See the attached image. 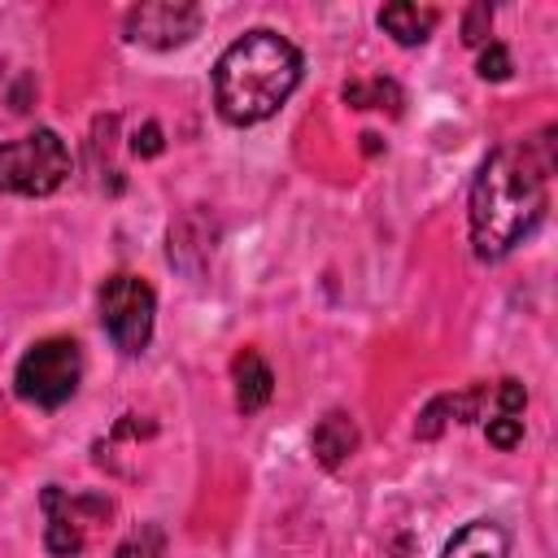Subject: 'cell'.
<instances>
[{
  "instance_id": "10",
  "label": "cell",
  "mask_w": 558,
  "mask_h": 558,
  "mask_svg": "<svg viewBox=\"0 0 558 558\" xmlns=\"http://www.w3.org/2000/svg\"><path fill=\"white\" fill-rule=\"evenodd\" d=\"M310 445H314V458H318L323 466H340V462L357 449V423H353L344 410H331V414L318 418Z\"/></svg>"
},
{
  "instance_id": "8",
  "label": "cell",
  "mask_w": 558,
  "mask_h": 558,
  "mask_svg": "<svg viewBox=\"0 0 558 558\" xmlns=\"http://www.w3.org/2000/svg\"><path fill=\"white\" fill-rule=\"evenodd\" d=\"M440 558H510V536L493 519H471L449 536Z\"/></svg>"
},
{
  "instance_id": "17",
  "label": "cell",
  "mask_w": 558,
  "mask_h": 558,
  "mask_svg": "<svg viewBox=\"0 0 558 558\" xmlns=\"http://www.w3.org/2000/svg\"><path fill=\"white\" fill-rule=\"evenodd\" d=\"M131 148H135L140 157H157V153H161V126H157V122H148L144 131H135Z\"/></svg>"
},
{
  "instance_id": "1",
  "label": "cell",
  "mask_w": 558,
  "mask_h": 558,
  "mask_svg": "<svg viewBox=\"0 0 558 558\" xmlns=\"http://www.w3.org/2000/svg\"><path fill=\"white\" fill-rule=\"evenodd\" d=\"M554 131L545 126L532 140L501 144L471 183V244L480 262H501L523 244L549 205L554 174Z\"/></svg>"
},
{
  "instance_id": "4",
  "label": "cell",
  "mask_w": 558,
  "mask_h": 558,
  "mask_svg": "<svg viewBox=\"0 0 558 558\" xmlns=\"http://www.w3.org/2000/svg\"><path fill=\"white\" fill-rule=\"evenodd\" d=\"M83 379V349L70 336H48L39 344H31L17 362V397L39 405V410H57L78 392Z\"/></svg>"
},
{
  "instance_id": "13",
  "label": "cell",
  "mask_w": 558,
  "mask_h": 558,
  "mask_svg": "<svg viewBox=\"0 0 558 558\" xmlns=\"http://www.w3.org/2000/svg\"><path fill=\"white\" fill-rule=\"evenodd\" d=\"M475 70H480V78H484V83H501V78H510V52H506V44L488 39V44L480 48Z\"/></svg>"
},
{
  "instance_id": "6",
  "label": "cell",
  "mask_w": 558,
  "mask_h": 558,
  "mask_svg": "<svg viewBox=\"0 0 558 558\" xmlns=\"http://www.w3.org/2000/svg\"><path fill=\"white\" fill-rule=\"evenodd\" d=\"M122 31L140 48H179L201 31V9L192 0H148L126 13Z\"/></svg>"
},
{
  "instance_id": "5",
  "label": "cell",
  "mask_w": 558,
  "mask_h": 558,
  "mask_svg": "<svg viewBox=\"0 0 558 558\" xmlns=\"http://www.w3.org/2000/svg\"><path fill=\"white\" fill-rule=\"evenodd\" d=\"M153 314H157V292L140 275H113L100 283V327L118 353L135 357L148 349Z\"/></svg>"
},
{
  "instance_id": "14",
  "label": "cell",
  "mask_w": 558,
  "mask_h": 558,
  "mask_svg": "<svg viewBox=\"0 0 558 558\" xmlns=\"http://www.w3.org/2000/svg\"><path fill=\"white\" fill-rule=\"evenodd\" d=\"M484 432H488V445L514 449V445L523 440V418H514V414H493V418L484 423Z\"/></svg>"
},
{
  "instance_id": "7",
  "label": "cell",
  "mask_w": 558,
  "mask_h": 558,
  "mask_svg": "<svg viewBox=\"0 0 558 558\" xmlns=\"http://www.w3.org/2000/svg\"><path fill=\"white\" fill-rule=\"evenodd\" d=\"M484 401H488V388H466V392H445V397H436L423 414H418V436L423 440H432V436H440V427L453 418V423H475L480 418V410H484Z\"/></svg>"
},
{
  "instance_id": "3",
  "label": "cell",
  "mask_w": 558,
  "mask_h": 558,
  "mask_svg": "<svg viewBox=\"0 0 558 558\" xmlns=\"http://www.w3.org/2000/svg\"><path fill=\"white\" fill-rule=\"evenodd\" d=\"M70 179L65 140L48 126L0 144V192L13 196H48Z\"/></svg>"
},
{
  "instance_id": "2",
  "label": "cell",
  "mask_w": 558,
  "mask_h": 558,
  "mask_svg": "<svg viewBox=\"0 0 558 558\" xmlns=\"http://www.w3.org/2000/svg\"><path fill=\"white\" fill-rule=\"evenodd\" d=\"M301 83V52L279 31H244L214 65L218 113L235 126L266 122Z\"/></svg>"
},
{
  "instance_id": "16",
  "label": "cell",
  "mask_w": 558,
  "mask_h": 558,
  "mask_svg": "<svg viewBox=\"0 0 558 558\" xmlns=\"http://www.w3.org/2000/svg\"><path fill=\"white\" fill-rule=\"evenodd\" d=\"M493 401H497V414H514V418H523L527 388H523L519 379H501V384L493 388Z\"/></svg>"
},
{
  "instance_id": "11",
  "label": "cell",
  "mask_w": 558,
  "mask_h": 558,
  "mask_svg": "<svg viewBox=\"0 0 558 558\" xmlns=\"http://www.w3.org/2000/svg\"><path fill=\"white\" fill-rule=\"evenodd\" d=\"M436 22H440V13H436V9H418V4H405V0L384 4V9H379V26H384L397 44H405V48L423 44V39L436 31Z\"/></svg>"
},
{
  "instance_id": "12",
  "label": "cell",
  "mask_w": 558,
  "mask_h": 558,
  "mask_svg": "<svg viewBox=\"0 0 558 558\" xmlns=\"http://www.w3.org/2000/svg\"><path fill=\"white\" fill-rule=\"evenodd\" d=\"M344 100L349 105H357V109H397L401 105V92H397V83H388V78H371V83H349L344 87Z\"/></svg>"
},
{
  "instance_id": "9",
  "label": "cell",
  "mask_w": 558,
  "mask_h": 558,
  "mask_svg": "<svg viewBox=\"0 0 558 558\" xmlns=\"http://www.w3.org/2000/svg\"><path fill=\"white\" fill-rule=\"evenodd\" d=\"M231 379H235V410H240V414H257V410L270 401V392H275V375H270V366L262 362V353H253V349H244V353L235 357Z\"/></svg>"
},
{
  "instance_id": "15",
  "label": "cell",
  "mask_w": 558,
  "mask_h": 558,
  "mask_svg": "<svg viewBox=\"0 0 558 558\" xmlns=\"http://www.w3.org/2000/svg\"><path fill=\"white\" fill-rule=\"evenodd\" d=\"M488 26H493V4H471L466 17H462V39H466L471 48H484Z\"/></svg>"
}]
</instances>
